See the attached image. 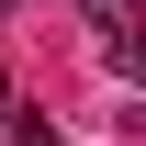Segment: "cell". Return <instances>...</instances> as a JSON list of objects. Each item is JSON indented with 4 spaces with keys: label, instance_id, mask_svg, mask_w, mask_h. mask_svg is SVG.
Here are the masks:
<instances>
[{
    "label": "cell",
    "instance_id": "6da1fadb",
    "mask_svg": "<svg viewBox=\"0 0 146 146\" xmlns=\"http://www.w3.org/2000/svg\"><path fill=\"white\" fill-rule=\"evenodd\" d=\"M0 146H56V112L45 101H0Z\"/></svg>",
    "mask_w": 146,
    "mask_h": 146
},
{
    "label": "cell",
    "instance_id": "7a4b0ae2",
    "mask_svg": "<svg viewBox=\"0 0 146 146\" xmlns=\"http://www.w3.org/2000/svg\"><path fill=\"white\" fill-rule=\"evenodd\" d=\"M79 23L101 34V56H112V45H135V0H79Z\"/></svg>",
    "mask_w": 146,
    "mask_h": 146
},
{
    "label": "cell",
    "instance_id": "3957f363",
    "mask_svg": "<svg viewBox=\"0 0 146 146\" xmlns=\"http://www.w3.org/2000/svg\"><path fill=\"white\" fill-rule=\"evenodd\" d=\"M0 101H11V68H0Z\"/></svg>",
    "mask_w": 146,
    "mask_h": 146
}]
</instances>
